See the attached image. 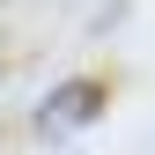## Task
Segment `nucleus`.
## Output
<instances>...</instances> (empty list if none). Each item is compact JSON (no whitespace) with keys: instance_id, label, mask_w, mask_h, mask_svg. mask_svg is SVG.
Wrapping results in <instances>:
<instances>
[{"instance_id":"obj_1","label":"nucleus","mask_w":155,"mask_h":155,"mask_svg":"<svg viewBox=\"0 0 155 155\" xmlns=\"http://www.w3.org/2000/svg\"><path fill=\"white\" fill-rule=\"evenodd\" d=\"M96 96H104L96 81H67V89H52V96H45V126H89V118H96Z\"/></svg>"}]
</instances>
